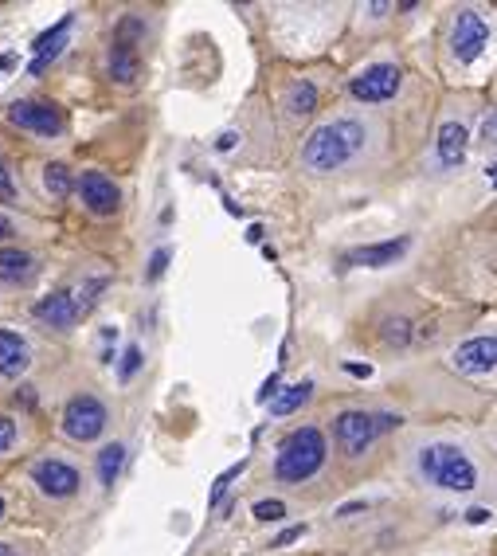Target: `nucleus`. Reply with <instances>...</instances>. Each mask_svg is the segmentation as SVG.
<instances>
[{"label": "nucleus", "mask_w": 497, "mask_h": 556, "mask_svg": "<svg viewBox=\"0 0 497 556\" xmlns=\"http://www.w3.org/2000/svg\"><path fill=\"white\" fill-rule=\"evenodd\" d=\"M407 251H411V235L388 239V243H368V247H357V251L345 255V267H368V271H380V267L400 263Z\"/></svg>", "instance_id": "nucleus-10"}, {"label": "nucleus", "mask_w": 497, "mask_h": 556, "mask_svg": "<svg viewBox=\"0 0 497 556\" xmlns=\"http://www.w3.org/2000/svg\"><path fill=\"white\" fill-rule=\"evenodd\" d=\"M415 470H419V478L427 486L447 490V494H470L482 482V470L470 459V451L458 447V443H447V439L423 443L415 451Z\"/></svg>", "instance_id": "nucleus-2"}, {"label": "nucleus", "mask_w": 497, "mask_h": 556, "mask_svg": "<svg viewBox=\"0 0 497 556\" xmlns=\"http://www.w3.org/2000/svg\"><path fill=\"white\" fill-rule=\"evenodd\" d=\"M274 396H278V376H271V380L259 388V404H271Z\"/></svg>", "instance_id": "nucleus-33"}, {"label": "nucleus", "mask_w": 497, "mask_h": 556, "mask_svg": "<svg viewBox=\"0 0 497 556\" xmlns=\"http://www.w3.org/2000/svg\"><path fill=\"white\" fill-rule=\"evenodd\" d=\"M106 404L102 400H94V396H75V400H67V408H63V431L75 439V443H94L102 431H106Z\"/></svg>", "instance_id": "nucleus-6"}, {"label": "nucleus", "mask_w": 497, "mask_h": 556, "mask_svg": "<svg viewBox=\"0 0 497 556\" xmlns=\"http://www.w3.org/2000/svg\"><path fill=\"white\" fill-rule=\"evenodd\" d=\"M122 466H126V447H122V443L102 447V451H98V482H102V486H114L118 474H122Z\"/></svg>", "instance_id": "nucleus-20"}, {"label": "nucleus", "mask_w": 497, "mask_h": 556, "mask_svg": "<svg viewBox=\"0 0 497 556\" xmlns=\"http://www.w3.org/2000/svg\"><path fill=\"white\" fill-rule=\"evenodd\" d=\"M32 365V349L16 329H0V376L16 380L20 372Z\"/></svg>", "instance_id": "nucleus-15"}, {"label": "nucleus", "mask_w": 497, "mask_h": 556, "mask_svg": "<svg viewBox=\"0 0 497 556\" xmlns=\"http://www.w3.org/2000/svg\"><path fill=\"white\" fill-rule=\"evenodd\" d=\"M302 533H306L302 525H294V529H286V533H278V537H274V545H271V549H286V545H294V541H298Z\"/></svg>", "instance_id": "nucleus-32"}, {"label": "nucleus", "mask_w": 497, "mask_h": 556, "mask_svg": "<svg viewBox=\"0 0 497 556\" xmlns=\"http://www.w3.org/2000/svg\"><path fill=\"white\" fill-rule=\"evenodd\" d=\"M451 55L458 63H474L490 44V24L478 8H458L451 20Z\"/></svg>", "instance_id": "nucleus-4"}, {"label": "nucleus", "mask_w": 497, "mask_h": 556, "mask_svg": "<svg viewBox=\"0 0 497 556\" xmlns=\"http://www.w3.org/2000/svg\"><path fill=\"white\" fill-rule=\"evenodd\" d=\"M286 110L294 114V118H306V114H314L317 110V87L310 83V79H298L290 91H286Z\"/></svg>", "instance_id": "nucleus-19"}, {"label": "nucleus", "mask_w": 497, "mask_h": 556, "mask_svg": "<svg viewBox=\"0 0 497 556\" xmlns=\"http://www.w3.org/2000/svg\"><path fill=\"white\" fill-rule=\"evenodd\" d=\"M380 337H384V345L404 349L407 341H411V322L407 318H388V322L380 325Z\"/></svg>", "instance_id": "nucleus-23"}, {"label": "nucleus", "mask_w": 497, "mask_h": 556, "mask_svg": "<svg viewBox=\"0 0 497 556\" xmlns=\"http://www.w3.org/2000/svg\"><path fill=\"white\" fill-rule=\"evenodd\" d=\"M466 153H470V126L466 122H443L439 126V138H435V161H439V169H458L462 161H466Z\"/></svg>", "instance_id": "nucleus-11"}, {"label": "nucleus", "mask_w": 497, "mask_h": 556, "mask_svg": "<svg viewBox=\"0 0 497 556\" xmlns=\"http://www.w3.org/2000/svg\"><path fill=\"white\" fill-rule=\"evenodd\" d=\"M79 196H83V204L91 208L94 216H114L118 204H122V188L114 185L106 173H83Z\"/></svg>", "instance_id": "nucleus-12"}, {"label": "nucleus", "mask_w": 497, "mask_h": 556, "mask_svg": "<svg viewBox=\"0 0 497 556\" xmlns=\"http://www.w3.org/2000/svg\"><path fill=\"white\" fill-rule=\"evenodd\" d=\"M494 439H497V435H494Z\"/></svg>", "instance_id": "nucleus-43"}, {"label": "nucleus", "mask_w": 497, "mask_h": 556, "mask_svg": "<svg viewBox=\"0 0 497 556\" xmlns=\"http://www.w3.org/2000/svg\"><path fill=\"white\" fill-rule=\"evenodd\" d=\"M478 138H482V145H497V110H490V114H486V122H482V134H478Z\"/></svg>", "instance_id": "nucleus-31"}, {"label": "nucleus", "mask_w": 497, "mask_h": 556, "mask_svg": "<svg viewBox=\"0 0 497 556\" xmlns=\"http://www.w3.org/2000/svg\"><path fill=\"white\" fill-rule=\"evenodd\" d=\"M255 517H259V521H282V517H286V506H282V502H274V498H267V502H255Z\"/></svg>", "instance_id": "nucleus-26"}, {"label": "nucleus", "mask_w": 497, "mask_h": 556, "mask_svg": "<svg viewBox=\"0 0 497 556\" xmlns=\"http://www.w3.org/2000/svg\"><path fill=\"white\" fill-rule=\"evenodd\" d=\"M345 372H353V376H368V365H349V361H345Z\"/></svg>", "instance_id": "nucleus-39"}, {"label": "nucleus", "mask_w": 497, "mask_h": 556, "mask_svg": "<svg viewBox=\"0 0 497 556\" xmlns=\"http://www.w3.org/2000/svg\"><path fill=\"white\" fill-rule=\"evenodd\" d=\"M361 510H364V502H349V506L337 510V517H349V513H361Z\"/></svg>", "instance_id": "nucleus-37"}, {"label": "nucleus", "mask_w": 497, "mask_h": 556, "mask_svg": "<svg viewBox=\"0 0 497 556\" xmlns=\"http://www.w3.org/2000/svg\"><path fill=\"white\" fill-rule=\"evenodd\" d=\"M466 521L470 525H482V521H490V510H466Z\"/></svg>", "instance_id": "nucleus-36"}, {"label": "nucleus", "mask_w": 497, "mask_h": 556, "mask_svg": "<svg viewBox=\"0 0 497 556\" xmlns=\"http://www.w3.org/2000/svg\"><path fill=\"white\" fill-rule=\"evenodd\" d=\"M451 365L462 372V376H474V380L497 372V333L466 337V341L451 353Z\"/></svg>", "instance_id": "nucleus-9"}, {"label": "nucleus", "mask_w": 497, "mask_h": 556, "mask_svg": "<svg viewBox=\"0 0 497 556\" xmlns=\"http://www.w3.org/2000/svg\"><path fill=\"white\" fill-rule=\"evenodd\" d=\"M137 369H141V349L130 345V349L122 353V369H118V376H122V380H134Z\"/></svg>", "instance_id": "nucleus-25"}, {"label": "nucleus", "mask_w": 497, "mask_h": 556, "mask_svg": "<svg viewBox=\"0 0 497 556\" xmlns=\"http://www.w3.org/2000/svg\"><path fill=\"white\" fill-rule=\"evenodd\" d=\"M71 24H75V16L67 12V16H59V24L55 28H47L44 36L36 40V59H32V75H40L51 59H59V51L67 44V32H71Z\"/></svg>", "instance_id": "nucleus-16"}, {"label": "nucleus", "mask_w": 497, "mask_h": 556, "mask_svg": "<svg viewBox=\"0 0 497 556\" xmlns=\"http://www.w3.org/2000/svg\"><path fill=\"white\" fill-rule=\"evenodd\" d=\"M400 83H404V75L396 63H372L357 79H349V94L357 102H388V98H396Z\"/></svg>", "instance_id": "nucleus-8"}, {"label": "nucleus", "mask_w": 497, "mask_h": 556, "mask_svg": "<svg viewBox=\"0 0 497 556\" xmlns=\"http://www.w3.org/2000/svg\"><path fill=\"white\" fill-rule=\"evenodd\" d=\"M368 141V126L361 118H333L325 126H317L302 145V165L310 173H337L349 161H357Z\"/></svg>", "instance_id": "nucleus-1"}, {"label": "nucleus", "mask_w": 497, "mask_h": 556, "mask_svg": "<svg viewBox=\"0 0 497 556\" xmlns=\"http://www.w3.org/2000/svg\"><path fill=\"white\" fill-rule=\"evenodd\" d=\"M106 290V278H91L79 294H75V302H79V314H87V310H94V302H98V294Z\"/></svg>", "instance_id": "nucleus-24"}, {"label": "nucleus", "mask_w": 497, "mask_h": 556, "mask_svg": "<svg viewBox=\"0 0 497 556\" xmlns=\"http://www.w3.org/2000/svg\"><path fill=\"white\" fill-rule=\"evenodd\" d=\"M16 200V185H12V173H8V165L0 161V204H12Z\"/></svg>", "instance_id": "nucleus-28"}, {"label": "nucleus", "mask_w": 497, "mask_h": 556, "mask_svg": "<svg viewBox=\"0 0 497 556\" xmlns=\"http://www.w3.org/2000/svg\"><path fill=\"white\" fill-rule=\"evenodd\" d=\"M32 478H36V486L44 490L47 498H71L75 490H79V470L67 463H59V459H44V463L32 466Z\"/></svg>", "instance_id": "nucleus-13"}, {"label": "nucleus", "mask_w": 497, "mask_h": 556, "mask_svg": "<svg viewBox=\"0 0 497 556\" xmlns=\"http://www.w3.org/2000/svg\"><path fill=\"white\" fill-rule=\"evenodd\" d=\"M310 392H314V384H310V380H302V384L286 388L282 396H274L271 400V416H290V412H298V408L310 400Z\"/></svg>", "instance_id": "nucleus-21"}, {"label": "nucleus", "mask_w": 497, "mask_h": 556, "mask_svg": "<svg viewBox=\"0 0 497 556\" xmlns=\"http://www.w3.org/2000/svg\"><path fill=\"white\" fill-rule=\"evenodd\" d=\"M0 517H4V502H0Z\"/></svg>", "instance_id": "nucleus-42"}, {"label": "nucleus", "mask_w": 497, "mask_h": 556, "mask_svg": "<svg viewBox=\"0 0 497 556\" xmlns=\"http://www.w3.org/2000/svg\"><path fill=\"white\" fill-rule=\"evenodd\" d=\"M44 188L51 192V200H67L71 196V169L63 161H51L44 169Z\"/></svg>", "instance_id": "nucleus-22"}, {"label": "nucleus", "mask_w": 497, "mask_h": 556, "mask_svg": "<svg viewBox=\"0 0 497 556\" xmlns=\"http://www.w3.org/2000/svg\"><path fill=\"white\" fill-rule=\"evenodd\" d=\"M325 435L321 427H298L282 439L278 455H274V478L282 482H306L325 466Z\"/></svg>", "instance_id": "nucleus-3"}, {"label": "nucleus", "mask_w": 497, "mask_h": 556, "mask_svg": "<svg viewBox=\"0 0 497 556\" xmlns=\"http://www.w3.org/2000/svg\"><path fill=\"white\" fill-rule=\"evenodd\" d=\"M8 235H16V228H12V220H8V216H0V239H8Z\"/></svg>", "instance_id": "nucleus-38"}, {"label": "nucleus", "mask_w": 497, "mask_h": 556, "mask_svg": "<svg viewBox=\"0 0 497 556\" xmlns=\"http://www.w3.org/2000/svg\"><path fill=\"white\" fill-rule=\"evenodd\" d=\"M32 314H36L44 325H51V329H71V325L83 318V314H79V302H75L71 290H55V294L40 298Z\"/></svg>", "instance_id": "nucleus-14"}, {"label": "nucleus", "mask_w": 497, "mask_h": 556, "mask_svg": "<svg viewBox=\"0 0 497 556\" xmlns=\"http://www.w3.org/2000/svg\"><path fill=\"white\" fill-rule=\"evenodd\" d=\"M0 556H16V549H12V545H4V541H0Z\"/></svg>", "instance_id": "nucleus-40"}, {"label": "nucleus", "mask_w": 497, "mask_h": 556, "mask_svg": "<svg viewBox=\"0 0 497 556\" xmlns=\"http://www.w3.org/2000/svg\"><path fill=\"white\" fill-rule=\"evenodd\" d=\"M235 141H239V134H220L216 149H220V153H227V149H235Z\"/></svg>", "instance_id": "nucleus-35"}, {"label": "nucleus", "mask_w": 497, "mask_h": 556, "mask_svg": "<svg viewBox=\"0 0 497 556\" xmlns=\"http://www.w3.org/2000/svg\"><path fill=\"white\" fill-rule=\"evenodd\" d=\"M32 275H36V259L28 251H20V247L0 251V282L20 286V282H32Z\"/></svg>", "instance_id": "nucleus-17"}, {"label": "nucleus", "mask_w": 497, "mask_h": 556, "mask_svg": "<svg viewBox=\"0 0 497 556\" xmlns=\"http://www.w3.org/2000/svg\"><path fill=\"white\" fill-rule=\"evenodd\" d=\"M165 267H169V251L161 247V251H153V259H149V282H157V278L165 275Z\"/></svg>", "instance_id": "nucleus-29"}, {"label": "nucleus", "mask_w": 497, "mask_h": 556, "mask_svg": "<svg viewBox=\"0 0 497 556\" xmlns=\"http://www.w3.org/2000/svg\"><path fill=\"white\" fill-rule=\"evenodd\" d=\"M8 118L20 126V130H32L40 138H59L67 118L55 102H44V98H24V102H12L8 106Z\"/></svg>", "instance_id": "nucleus-7"}, {"label": "nucleus", "mask_w": 497, "mask_h": 556, "mask_svg": "<svg viewBox=\"0 0 497 556\" xmlns=\"http://www.w3.org/2000/svg\"><path fill=\"white\" fill-rule=\"evenodd\" d=\"M400 423H404V419L392 416V412H376V427H380V431H392V427H400Z\"/></svg>", "instance_id": "nucleus-34"}, {"label": "nucleus", "mask_w": 497, "mask_h": 556, "mask_svg": "<svg viewBox=\"0 0 497 556\" xmlns=\"http://www.w3.org/2000/svg\"><path fill=\"white\" fill-rule=\"evenodd\" d=\"M12 443H16V423L8 416H0V455H4Z\"/></svg>", "instance_id": "nucleus-30"}, {"label": "nucleus", "mask_w": 497, "mask_h": 556, "mask_svg": "<svg viewBox=\"0 0 497 556\" xmlns=\"http://www.w3.org/2000/svg\"><path fill=\"white\" fill-rule=\"evenodd\" d=\"M106 67H110V79H114V83H134L137 71H141V63H137V51L130 44H122V40H114Z\"/></svg>", "instance_id": "nucleus-18"}, {"label": "nucleus", "mask_w": 497, "mask_h": 556, "mask_svg": "<svg viewBox=\"0 0 497 556\" xmlns=\"http://www.w3.org/2000/svg\"><path fill=\"white\" fill-rule=\"evenodd\" d=\"M0 67H8V59H0Z\"/></svg>", "instance_id": "nucleus-41"}, {"label": "nucleus", "mask_w": 497, "mask_h": 556, "mask_svg": "<svg viewBox=\"0 0 497 556\" xmlns=\"http://www.w3.org/2000/svg\"><path fill=\"white\" fill-rule=\"evenodd\" d=\"M380 435L376 427V412H361V408H349L333 419V439L341 447L345 459H361L364 451L372 447V439Z\"/></svg>", "instance_id": "nucleus-5"}, {"label": "nucleus", "mask_w": 497, "mask_h": 556, "mask_svg": "<svg viewBox=\"0 0 497 556\" xmlns=\"http://www.w3.org/2000/svg\"><path fill=\"white\" fill-rule=\"evenodd\" d=\"M239 474H243V463H235L231 470H227V474H220V478H216V486H212V502H220V498H224L227 482H235Z\"/></svg>", "instance_id": "nucleus-27"}]
</instances>
